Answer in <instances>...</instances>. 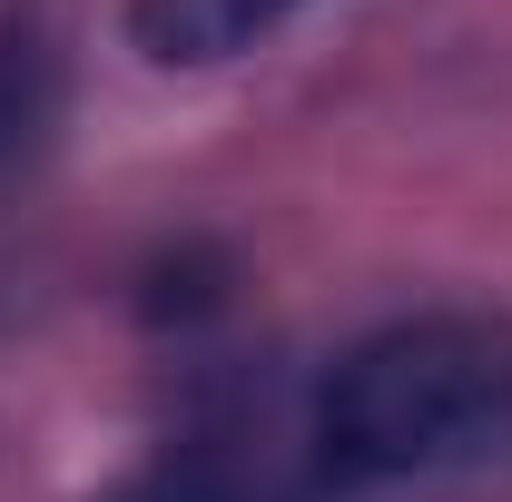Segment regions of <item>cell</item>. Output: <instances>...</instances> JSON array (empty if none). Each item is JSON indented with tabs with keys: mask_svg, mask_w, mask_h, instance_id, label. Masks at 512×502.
<instances>
[{
	"mask_svg": "<svg viewBox=\"0 0 512 502\" xmlns=\"http://www.w3.org/2000/svg\"><path fill=\"white\" fill-rule=\"evenodd\" d=\"M512 414V325L473 306H424L355 335L306 394V453L335 493L453 483Z\"/></svg>",
	"mask_w": 512,
	"mask_h": 502,
	"instance_id": "obj_1",
	"label": "cell"
},
{
	"mask_svg": "<svg viewBox=\"0 0 512 502\" xmlns=\"http://www.w3.org/2000/svg\"><path fill=\"white\" fill-rule=\"evenodd\" d=\"M99 502H345L335 483L316 473V453H306V424L296 434H276V424H256V414H207L188 424L178 443H158L138 473H119Z\"/></svg>",
	"mask_w": 512,
	"mask_h": 502,
	"instance_id": "obj_2",
	"label": "cell"
},
{
	"mask_svg": "<svg viewBox=\"0 0 512 502\" xmlns=\"http://www.w3.org/2000/svg\"><path fill=\"white\" fill-rule=\"evenodd\" d=\"M69 119V40L40 0L0 10V197L20 188Z\"/></svg>",
	"mask_w": 512,
	"mask_h": 502,
	"instance_id": "obj_3",
	"label": "cell"
},
{
	"mask_svg": "<svg viewBox=\"0 0 512 502\" xmlns=\"http://www.w3.org/2000/svg\"><path fill=\"white\" fill-rule=\"evenodd\" d=\"M296 10H316V0H128L119 30L148 69H227L256 40H276Z\"/></svg>",
	"mask_w": 512,
	"mask_h": 502,
	"instance_id": "obj_4",
	"label": "cell"
},
{
	"mask_svg": "<svg viewBox=\"0 0 512 502\" xmlns=\"http://www.w3.org/2000/svg\"><path fill=\"white\" fill-rule=\"evenodd\" d=\"M128 306H138V325H158V335H197V325H217V315L237 306V256L217 247V237H168V247L138 256Z\"/></svg>",
	"mask_w": 512,
	"mask_h": 502,
	"instance_id": "obj_5",
	"label": "cell"
}]
</instances>
